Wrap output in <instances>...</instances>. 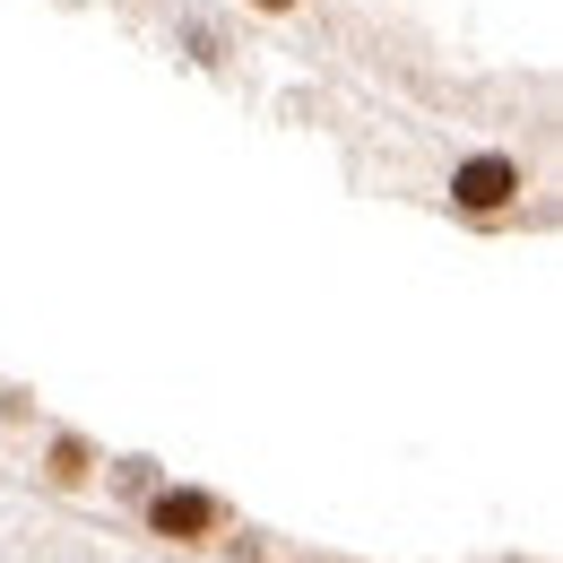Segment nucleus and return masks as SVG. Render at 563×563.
I'll use <instances>...</instances> for the list:
<instances>
[{
    "label": "nucleus",
    "mask_w": 563,
    "mask_h": 563,
    "mask_svg": "<svg viewBox=\"0 0 563 563\" xmlns=\"http://www.w3.org/2000/svg\"><path fill=\"white\" fill-rule=\"evenodd\" d=\"M295 563H312V555H295Z\"/></svg>",
    "instance_id": "39448f33"
},
{
    "label": "nucleus",
    "mask_w": 563,
    "mask_h": 563,
    "mask_svg": "<svg viewBox=\"0 0 563 563\" xmlns=\"http://www.w3.org/2000/svg\"><path fill=\"white\" fill-rule=\"evenodd\" d=\"M44 486H53V494H87V486H96V442H87V433L62 424V433L44 442Z\"/></svg>",
    "instance_id": "7ed1b4c3"
},
{
    "label": "nucleus",
    "mask_w": 563,
    "mask_h": 563,
    "mask_svg": "<svg viewBox=\"0 0 563 563\" xmlns=\"http://www.w3.org/2000/svg\"><path fill=\"white\" fill-rule=\"evenodd\" d=\"M252 9H269V18H295V9H303V0H252Z\"/></svg>",
    "instance_id": "20e7f679"
},
{
    "label": "nucleus",
    "mask_w": 563,
    "mask_h": 563,
    "mask_svg": "<svg viewBox=\"0 0 563 563\" xmlns=\"http://www.w3.org/2000/svg\"><path fill=\"white\" fill-rule=\"evenodd\" d=\"M140 520H147V538H165V547H217L234 529L225 494H209V486H147Z\"/></svg>",
    "instance_id": "f03ea898"
},
{
    "label": "nucleus",
    "mask_w": 563,
    "mask_h": 563,
    "mask_svg": "<svg viewBox=\"0 0 563 563\" xmlns=\"http://www.w3.org/2000/svg\"><path fill=\"white\" fill-rule=\"evenodd\" d=\"M520 191H529V165H520L511 147H477V156L451 165V209L468 217V225L511 217V209H520Z\"/></svg>",
    "instance_id": "f257e3e1"
}]
</instances>
